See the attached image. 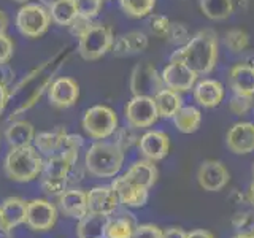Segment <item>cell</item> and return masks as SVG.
I'll list each match as a JSON object with an SVG mask.
<instances>
[{"label":"cell","mask_w":254,"mask_h":238,"mask_svg":"<svg viewBox=\"0 0 254 238\" xmlns=\"http://www.w3.org/2000/svg\"><path fill=\"white\" fill-rule=\"evenodd\" d=\"M35 138L34 125L27 121H14L8 125L5 132V140L10 148H24L30 146Z\"/></svg>","instance_id":"25"},{"label":"cell","mask_w":254,"mask_h":238,"mask_svg":"<svg viewBox=\"0 0 254 238\" xmlns=\"http://www.w3.org/2000/svg\"><path fill=\"white\" fill-rule=\"evenodd\" d=\"M186 238H214V235L208 230H203V229H197V230H190L188 232Z\"/></svg>","instance_id":"46"},{"label":"cell","mask_w":254,"mask_h":238,"mask_svg":"<svg viewBox=\"0 0 254 238\" xmlns=\"http://www.w3.org/2000/svg\"><path fill=\"white\" fill-rule=\"evenodd\" d=\"M170 24H172L170 19L164 14H149V19H148L149 30H151V34L159 38H167Z\"/></svg>","instance_id":"37"},{"label":"cell","mask_w":254,"mask_h":238,"mask_svg":"<svg viewBox=\"0 0 254 238\" xmlns=\"http://www.w3.org/2000/svg\"><path fill=\"white\" fill-rule=\"evenodd\" d=\"M248 200L250 203L254 206V181L251 182V186H250V192H248Z\"/></svg>","instance_id":"48"},{"label":"cell","mask_w":254,"mask_h":238,"mask_svg":"<svg viewBox=\"0 0 254 238\" xmlns=\"http://www.w3.org/2000/svg\"><path fill=\"white\" fill-rule=\"evenodd\" d=\"M58 219V210L56 206L48 202L37 198V200L27 202V216H26V224L37 232H45L50 230Z\"/></svg>","instance_id":"10"},{"label":"cell","mask_w":254,"mask_h":238,"mask_svg":"<svg viewBox=\"0 0 254 238\" xmlns=\"http://www.w3.org/2000/svg\"><path fill=\"white\" fill-rule=\"evenodd\" d=\"M254 107V95L234 94L229 100V110L235 116H245Z\"/></svg>","instance_id":"34"},{"label":"cell","mask_w":254,"mask_h":238,"mask_svg":"<svg viewBox=\"0 0 254 238\" xmlns=\"http://www.w3.org/2000/svg\"><path fill=\"white\" fill-rule=\"evenodd\" d=\"M153 99L156 103L159 118H164V119H173V116L177 115L178 110L183 107L181 94L173 89H169V87L161 89Z\"/></svg>","instance_id":"24"},{"label":"cell","mask_w":254,"mask_h":238,"mask_svg":"<svg viewBox=\"0 0 254 238\" xmlns=\"http://www.w3.org/2000/svg\"><path fill=\"white\" fill-rule=\"evenodd\" d=\"M188 232H185L181 227H169L167 230H164L162 238H186Z\"/></svg>","instance_id":"44"},{"label":"cell","mask_w":254,"mask_h":238,"mask_svg":"<svg viewBox=\"0 0 254 238\" xmlns=\"http://www.w3.org/2000/svg\"><path fill=\"white\" fill-rule=\"evenodd\" d=\"M229 84L234 94L254 95V65L237 63L229 71Z\"/></svg>","instance_id":"21"},{"label":"cell","mask_w":254,"mask_h":238,"mask_svg":"<svg viewBox=\"0 0 254 238\" xmlns=\"http://www.w3.org/2000/svg\"><path fill=\"white\" fill-rule=\"evenodd\" d=\"M135 127H124V129H121V130H116L118 132V135H116V145L121 148L123 151H126V149H129L132 145H135V143H138V140H140V137H137V133H135Z\"/></svg>","instance_id":"39"},{"label":"cell","mask_w":254,"mask_h":238,"mask_svg":"<svg viewBox=\"0 0 254 238\" xmlns=\"http://www.w3.org/2000/svg\"><path fill=\"white\" fill-rule=\"evenodd\" d=\"M42 187L48 195H61L67 189V178H51L43 177Z\"/></svg>","instance_id":"40"},{"label":"cell","mask_w":254,"mask_h":238,"mask_svg":"<svg viewBox=\"0 0 254 238\" xmlns=\"http://www.w3.org/2000/svg\"><path fill=\"white\" fill-rule=\"evenodd\" d=\"M43 157L35 146L11 148L5 157V173L6 177L18 181L27 182L35 179L43 172Z\"/></svg>","instance_id":"3"},{"label":"cell","mask_w":254,"mask_h":238,"mask_svg":"<svg viewBox=\"0 0 254 238\" xmlns=\"http://www.w3.org/2000/svg\"><path fill=\"white\" fill-rule=\"evenodd\" d=\"M229 170L219 161H205L198 167L197 172L198 186L208 192H218V190L224 189L229 182Z\"/></svg>","instance_id":"11"},{"label":"cell","mask_w":254,"mask_h":238,"mask_svg":"<svg viewBox=\"0 0 254 238\" xmlns=\"http://www.w3.org/2000/svg\"><path fill=\"white\" fill-rule=\"evenodd\" d=\"M27 216V202L19 197L5 198L3 203L0 205V218L2 224L6 230H11L26 222Z\"/></svg>","instance_id":"20"},{"label":"cell","mask_w":254,"mask_h":238,"mask_svg":"<svg viewBox=\"0 0 254 238\" xmlns=\"http://www.w3.org/2000/svg\"><path fill=\"white\" fill-rule=\"evenodd\" d=\"M119 5L130 18H145L153 13L156 0H119Z\"/></svg>","instance_id":"32"},{"label":"cell","mask_w":254,"mask_h":238,"mask_svg":"<svg viewBox=\"0 0 254 238\" xmlns=\"http://www.w3.org/2000/svg\"><path fill=\"white\" fill-rule=\"evenodd\" d=\"M83 129L94 140H105L118 130V116L107 105H95L86 110Z\"/></svg>","instance_id":"6"},{"label":"cell","mask_w":254,"mask_h":238,"mask_svg":"<svg viewBox=\"0 0 254 238\" xmlns=\"http://www.w3.org/2000/svg\"><path fill=\"white\" fill-rule=\"evenodd\" d=\"M161 76L165 87L183 94L194 89L198 75L194 70H190L186 63L180 60H170L169 65L162 70Z\"/></svg>","instance_id":"9"},{"label":"cell","mask_w":254,"mask_h":238,"mask_svg":"<svg viewBox=\"0 0 254 238\" xmlns=\"http://www.w3.org/2000/svg\"><path fill=\"white\" fill-rule=\"evenodd\" d=\"M16 2H26V0H16Z\"/></svg>","instance_id":"52"},{"label":"cell","mask_w":254,"mask_h":238,"mask_svg":"<svg viewBox=\"0 0 254 238\" xmlns=\"http://www.w3.org/2000/svg\"><path fill=\"white\" fill-rule=\"evenodd\" d=\"M189 30L185 24H180V22H172L170 24V29H169V34H167V40H169L170 43L177 45L178 48L186 45L189 42Z\"/></svg>","instance_id":"38"},{"label":"cell","mask_w":254,"mask_h":238,"mask_svg":"<svg viewBox=\"0 0 254 238\" xmlns=\"http://www.w3.org/2000/svg\"><path fill=\"white\" fill-rule=\"evenodd\" d=\"M164 81L161 73L151 65L149 62H141L135 65L130 75V91L133 95H146V97H154V95L164 89Z\"/></svg>","instance_id":"8"},{"label":"cell","mask_w":254,"mask_h":238,"mask_svg":"<svg viewBox=\"0 0 254 238\" xmlns=\"http://www.w3.org/2000/svg\"><path fill=\"white\" fill-rule=\"evenodd\" d=\"M91 24H92L91 19H86V18H83V16H76V18L73 19V22H71L70 26H68V29H70V32L75 37H79V35L84 34Z\"/></svg>","instance_id":"43"},{"label":"cell","mask_w":254,"mask_h":238,"mask_svg":"<svg viewBox=\"0 0 254 238\" xmlns=\"http://www.w3.org/2000/svg\"><path fill=\"white\" fill-rule=\"evenodd\" d=\"M170 60H180L194 70L198 76L211 73L218 62V35L211 29L198 30L186 45L180 46L170 56Z\"/></svg>","instance_id":"1"},{"label":"cell","mask_w":254,"mask_h":238,"mask_svg":"<svg viewBox=\"0 0 254 238\" xmlns=\"http://www.w3.org/2000/svg\"><path fill=\"white\" fill-rule=\"evenodd\" d=\"M110 216L87 211L76 227L78 238H105V227Z\"/></svg>","instance_id":"23"},{"label":"cell","mask_w":254,"mask_h":238,"mask_svg":"<svg viewBox=\"0 0 254 238\" xmlns=\"http://www.w3.org/2000/svg\"><path fill=\"white\" fill-rule=\"evenodd\" d=\"M111 187L116 190L119 203H123L124 206H127V208H140V206H145L148 202V197H149L148 190L149 189L135 184V182L124 178V175L123 177L115 178Z\"/></svg>","instance_id":"14"},{"label":"cell","mask_w":254,"mask_h":238,"mask_svg":"<svg viewBox=\"0 0 254 238\" xmlns=\"http://www.w3.org/2000/svg\"><path fill=\"white\" fill-rule=\"evenodd\" d=\"M48 11H50L53 22H56L58 26H65V27H68L78 16L75 0H58V2L48 6Z\"/></svg>","instance_id":"30"},{"label":"cell","mask_w":254,"mask_h":238,"mask_svg":"<svg viewBox=\"0 0 254 238\" xmlns=\"http://www.w3.org/2000/svg\"><path fill=\"white\" fill-rule=\"evenodd\" d=\"M135 227H137V224L130 218V214L108 218L105 227V238H132Z\"/></svg>","instance_id":"31"},{"label":"cell","mask_w":254,"mask_h":238,"mask_svg":"<svg viewBox=\"0 0 254 238\" xmlns=\"http://www.w3.org/2000/svg\"><path fill=\"white\" fill-rule=\"evenodd\" d=\"M51 16L48 8L40 3H26L16 14V27L19 34L27 38H38L51 26Z\"/></svg>","instance_id":"5"},{"label":"cell","mask_w":254,"mask_h":238,"mask_svg":"<svg viewBox=\"0 0 254 238\" xmlns=\"http://www.w3.org/2000/svg\"><path fill=\"white\" fill-rule=\"evenodd\" d=\"M173 122L181 133H194L200 127L202 111L192 105H183L178 110V113L173 116Z\"/></svg>","instance_id":"27"},{"label":"cell","mask_w":254,"mask_h":238,"mask_svg":"<svg viewBox=\"0 0 254 238\" xmlns=\"http://www.w3.org/2000/svg\"><path fill=\"white\" fill-rule=\"evenodd\" d=\"M232 238H254V235H242V234H237L235 237Z\"/></svg>","instance_id":"51"},{"label":"cell","mask_w":254,"mask_h":238,"mask_svg":"<svg viewBox=\"0 0 254 238\" xmlns=\"http://www.w3.org/2000/svg\"><path fill=\"white\" fill-rule=\"evenodd\" d=\"M8 232L10 230H6L2 224V218H0V238H8Z\"/></svg>","instance_id":"49"},{"label":"cell","mask_w":254,"mask_h":238,"mask_svg":"<svg viewBox=\"0 0 254 238\" xmlns=\"http://www.w3.org/2000/svg\"><path fill=\"white\" fill-rule=\"evenodd\" d=\"M232 226L237 234L254 235V211H242L232 218Z\"/></svg>","instance_id":"35"},{"label":"cell","mask_w":254,"mask_h":238,"mask_svg":"<svg viewBox=\"0 0 254 238\" xmlns=\"http://www.w3.org/2000/svg\"><path fill=\"white\" fill-rule=\"evenodd\" d=\"M159 119L156 103L153 97L133 95L126 105V121L135 129H146Z\"/></svg>","instance_id":"7"},{"label":"cell","mask_w":254,"mask_h":238,"mask_svg":"<svg viewBox=\"0 0 254 238\" xmlns=\"http://www.w3.org/2000/svg\"><path fill=\"white\" fill-rule=\"evenodd\" d=\"M224 43L232 53H242L245 51L250 45V37L245 30L242 29H232L226 32Z\"/></svg>","instance_id":"33"},{"label":"cell","mask_w":254,"mask_h":238,"mask_svg":"<svg viewBox=\"0 0 254 238\" xmlns=\"http://www.w3.org/2000/svg\"><path fill=\"white\" fill-rule=\"evenodd\" d=\"M157 177H159V172L156 169L154 162L146 161V159L135 162L130 169L124 173V178H127L129 181L135 182V184H138V186L146 187V189L153 187L156 184Z\"/></svg>","instance_id":"22"},{"label":"cell","mask_w":254,"mask_h":238,"mask_svg":"<svg viewBox=\"0 0 254 238\" xmlns=\"http://www.w3.org/2000/svg\"><path fill=\"white\" fill-rule=\"evenodd\" d=\"M59 210L68 218L81 219L87 213V192L81 189H65L59 195Z\"/></svg>","instance_id":"19"},{"label":"cell","mask_w":254,"mask_h":238,"mask_svg":"<svg viewBox=\"0 0 254 238\" xmlns=\"http://www.w3.org/2000/svg\"><path fill=\"white\" fill-rule=\"evenodd\" d=\"M162 235H164V230H161L157 226L141 224L135 227L132 238H162Z\"/></svg>","instance_id":"41"},{"label":"cell","mask_w":254,"mask_h":238,"mask_svg":"<svg viewBox=\"0 0 254 238\" xmlns=\"http://www.w3.org/2000/svg\"><path fill=\"white\" fill-rule=\"evenodd\" d=\"M78 161V151L62 149L56 154H51L43 162V177L51 178H68L71 167Z\"/></svg>","instance_id":"17"},{"label":"cell","mask_w":254,"mask_h":238,"mask_svg":"<svg viewBox=\"0 0 254 238\" xmlns=\"http://www.w3.org/2000/svg\"><path fill=\"white\" fill-rule=\"evenodd\" d=\"M8 29V18H6V14L0 10V35L5 34Z\"/></svg>","instance_id":"47"},{"label":"cell","mask_w":254,"mask_h":238,"mask_svg":"<svg viewBox=\"0 0 254 238\" xmlns=\"http://www.w3.org/2000/svg\"><path fill=\"white\" fill-rule=\"evenodd\" d=\"M75 6L78 16L92 21L102 11L103 0H75Z\"/></svg>","instance_id":"36"},{"label":"cell","mask_w":254,"mask_h":238,"mask_svg":"<svg viewBox=\"0 0 254 238\" xmlns=\"http://www.w3.org/2000/svg\"><path fill=\"white\" fill-rule=\"evenodd\" d=\"M194 99L203 108H214L224 99V86L218 79L205 78L197 81L194 86Z\"/></svg>","instance_id":"18"},{"label":"cell","mask_w":254,"mask_h":238,"mask_svg":"<svg viewBox=\"0 0 254 238\" xmlns=\"http://www.w3.org/2000/svg\"><path fill=\"white\" fill-rule=\"evenodd\" d=\"M148 48V37L143 32L133 30L119 37L113 43V53L116 56H129V54H138Z\"/></svg>","instance_id":"26"},{"label":"cell","mask_w":254,"mask_h":238,"mask_svg":"<svg viewBox=\"0 0 254 238\" xmlns=\"http://www.w3.org/2000/svg\"><path fill=\"white\" fill-rule=\"evenodd\" d=\"M13 50H14L13 40L6 34L0 35V63H8V60L13 56Z\"/></svg>","instance_id":"42"},{"label":"cell","mask_w":254,"mask_h":238,"mask_svg":"<svg viewBox=\"0 0 254 238\" xmlns=\"http://www.w3.org/2000/svg\"><path fill=\"white\" fill-rule=\"evenodd\" d=\"M119 205L116 190L111 186H97L87 192V211L111 216Z\"/></svg>","instance_id":"16"},{"label":"cell","mask_w":254,"mask_h":238,"mask_svg":"<svg viewBox=\"0 0 254 238\" xmlns=\"http://www.w3.org/2000/svg\"><path fill=\"white\" fill-rule=\"evenodd\" d=\"M54 2H58V0H42V3H43V5H46V6L53 5Z\"/></svg>","instance_id":"50"},{"label":"cell","mask_w":254,"mask_h":238,"mask_svg":"<svg viewBox=\"0 0 254 238\" xmlns=\"http://www.w3.org/2000/svg\"><path fill=\"white\" fill-rule=\"evenodd\" d=\"M48 99L56 108L73 107L79 99V86L73 78L61 76L48 87Z\"/></svg>","instance_id":"12"},{"label":"cell","mask_w":254,"mask_h":238,"mask_svg":"<svg viewBox=\"0 0 254 238\" xmlns=\"http://www.w3.org/2000/svg\"><path fill=\"white\" fill-rule=\"evenodd\" d=\"M78 53L84 60H97L105 56L115 43V35L110 26L92 22L83 35L78 37Z\"/></svg>","instance_id":"4"},{"label":"cell","mask_w":254,"mask_h":238,"mask_svg":"<svg viewBox=\"0 0 254 238\" xmlns=\"http://www.w3.org/2000/svg\"><path fill=\"white\" fill-rule=\"evenodd\" d=\"M124 164V151L116 143L97 141L86 151L84 167L94 177H116Z\"/></svg>","instance_id":"2"},{"label":"cell","mask_w":254,"mask_h":238,"mask_svg":"<svg viewBox=\"0 0 254 238\" xmlns=\"http://www.w3.org/2000/svg\"><path fill=\"white\" fill-rule=\"evenodd\" d=\"M202 13L208 19L222 21L235 11L234 0H198Z\"/></svg>","instance_id":"29"},{"label":"cell","mask_w":254,"mask_h":238,"mask_svg":"<svg viewBox=\"0 0 254 238\" xmlns=\"http://www.w3.org/2000/svg\"><path fill=\"white\" fill-rule=\"evenodd\" d=\"M8 99H10V91H8V87L3 83H0V113L5 110Z\"/></svg>","instance_id":"45"},{"label":"cell","mask_w":254,"mask_h":238,"mask_svg":"<svg viewBox=\"0 0 254 238\" xmlns=\"http://www.w3.org/2000/svg\"><path fill=\"white\" fill-rule=\"evenodd\" d=\"M137 145H138V151L146 161L157 162L162 161L169 154L170 140L169 135L162 130H148L141 135Z\"/></svg>","instance_id":"13"},{"label":"cell","mask_w":254,"mask_h":238,"mask_svg":"<svg viewBox=\"0 0 254 238\" xmlns=\"http://www.w3.org/2000/svg\"><path fill=\"white\" fill-rule=\"evenodd\" d=\"M227 148L234 154H250L254 151V124L248 121L235 122L227 132Z\"/></svg>","instance_id":"15"},{"label":"cell","mask_w":254,"mask_h":238,"mask_svg":"<svg viewBox=\"0 0 254 238\" xmlns=\"http://www.w3.org/2000/svg\"><path fill=\"white\" fill-rule=\"evenodd\" d=\"M65 135H67V130L64 129V127H58V129H54L51 132H42V133L35 135L34 145L42 154L51 156L61 149Z\"/></svg>","instance_id":"28"}]
</instances>
